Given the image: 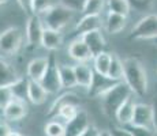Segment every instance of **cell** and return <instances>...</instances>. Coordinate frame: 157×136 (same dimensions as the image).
I'll use <instances>...</instances> for the list:
<instances>
[{"label":"cell","mask_w":157,"mask_h":136,"mask_svg":"<svg viewBox=\"0 0 157 136\" xmlns=\"http://www.w3.org/2000/svg\"><path fill=\"white\" fill-rule=\"evenodd\" d=\"M130 38L132 40H155L157 38V14L142 17L131 29Z\"/></svg>","instance_id":"obj_5"},{"label":"cell","mask_w":157,"mask_h":136,"mask_svg":"<svg viewBox=\"0 0 157 136\" xmlns=\"http://www.w3.org/2000/svg\"><path fill=\"white\" fill-rule=\"evenodd\" d=\"M45 25L38 15H29L28 20H26V27H25V38H26V45L29 48H36L41 45L43 42V35H44Z\"/></svg>","instance_id":"obj_6"},{"label":"cell","mask_w":157,"mask_h":136,"mask_svg":"<svg viewBox=\"0 0 157 136\" xmlns=\"http://www.w3.org/2000/svg\"><path fill=\"white\" fill-rule=\"evenodd\" d=\"M41 84L49 94H56L57 91H60V89H63L59 75V64H57L55 54H49V67L41 80Z\"/></svg>","instance_id":"obj_8"},{"label":"cell","mask_w":157,"mask_h":136,"mask_svg":"<svg viewBox=\"0 0 157 136\" xmlns=\"http://www.w3.org/2000/svg\"><path fill=\"white\" fill-rule=\"evenodd\" d=\"M104 26L101 15H83L74 26V31L78 35H82L85 33L94 31V30H101Z\"/></svg>","instance_id":"obj_12"},{"label":"cell","mask_w":157,"mask_h":136,"mask_svg":"<svg viewBox=\"0 0 157 136\" xmlns=\"http://www.w3.org/2000/svg\"><path fill=\"white\" fill-rule=\"evenodd\" d=\"M124 82L131 89L132 94L144 97L147 93V72L146 67L138 57L128 56L123 59Z\"/></svg>","instance_id":"obj_1"},{"label":"cell","mask_w":157,"mask_h":136,"mask_svg":"<svg viewBox=\"0 0 157 136\" xmlns=\"http://www.w3.org/2000/svg\"><path fill=\"white\" fill-rule=\"evenodd\" d=\"M109 132L112 136H132L127 127H122V125H112L109 128Z\"/></svg>","instance_id":"obj_35"},{"label":"cell","mask_w":157,"mask_h":136,"mask_svg":"<svg viewBox=\"0 0 157 136\" xmlns=\"http://www.w3.org/2000/svg\"><path fill=\"white\" fill-rule=\"evenodd\" d=\"M108 78L113 82H124V65H123V60L116 53H112V61H111Z\"/></svg>","instance_id":"obj_24"},{"label":"cell","mask_w":157,"mask_h":136,"mask_svg":"<svg viewBox=\"0 0 157 136\" xmlns=\"http://www.w3.org/2000/svg\"><path fill=\"white\" fill-rule=\"evenodd\" d=\"M44 134L45 136H66V124L52 120V121L45 124Z\"/></svg>","instance_id":"obj_29"},{"label":"cell","mask_w":157,"mask_h":136,"mask_svg":"<svg viewBox=\"0 0 157 136\" xmlns=\"http://www.w3.org/2000/svg\"><path fill=\"white\" fill-rule=\"evenodd\" d=\"M17 3L21 7V10L25 11L26 14H33V0H17Z\"/></svg>","instance_id":"obj_36"},{"label":"cell","mask_w":157,"mask_h":136,"mask_svg":"<svg viewBox=\"0 0 157 136\" xmlns=\"http://www.w3.org/2000/svg\"><path fill=\"white\" fill-rule=\"evenodd\" d=\"M74 10H71V8L66 7L63 4H55L41 17V19H43L45 27L62 31L63 29H66L74 20Z\"/></svg>","instance_id":"obj_3"},{"label":"cell","mask_w":157,"mask_h":136,"mask_svg":"<svg viewBox=\"0 0 157 136\" xmlns=\"http://www.w3.org/2000/svg\"><path fill=\"white\" fill-rule=\"evenodd\" d=\"M107 0H86L82 7V15H101Z\"/></svg>","instance_id":"obj_26"},{"label":"cell","mask_w":157,"mask_h":136,"mask_svg":"<svg viewBox=\"0 0 157 136\" xmlns=\"http://www.w3.org/2000/svg\"><path fill=\"white\" fill-rule=\"evenodd\" d=\"M29 78H22L21 76L15 83H13L10 86L11 93L14 95V99H18V101H23L28 104L29 101Z\"/></svg>","instance_id":"obj_23"},{"label":"cell","mask_w":157,"mask_h":136,"mask_svg":"<svg viewBox=\"0 0 157 136\" xmlns=\"http://www.w3.org/2000/svg\"><path fill=\"white\" fill-rule=\"evenodd\" d=\"M8 136H25V135H22L21 132H18V131H13Z\"/></svg>","instance_id":"obj_40"},{"label":"cell","mask_w":157,"mask_h":136,"mask_svg":"<svg viewBox=\"0 0 157 136\" xmlns=\"http://www.w3.org/2000/svg\"><path fill=\"white\" fill-rule=\"evenodd\" d=\"M81 38L89 46V49L92 50V53L94 56L98 53L105 52V49H107V41H105L101 30H94V31L85 33V34L81 35Z\"/></svg>","instance_id":"obj_15"},{"label":"cell","mask_w":157,"mask_h":136,"mask_svg":"<svg viewBox=\"0 0 157 136\" xmlns=\"http://www.w3.org/2000/svg\"><path fill=\"white\" fill-rule=\"evenodd\" d=\"M92 125L89 121V114L86 110L81 109L74 120L66 123V136H81Z\"/></svg>","instance_id":"obj_13"},{"label":"cell","mask_w":157,"mask_h":136,"mask_svg":"<svg viewBox=\"0 0 157 136\" xmlns=\"http://www.w3.org/2000/svg\"><path fill=\"white\" fill-rule=\"evenodd\" d=\"M86 0H62L60 2V4L66 6V7L71 8V10H74L75 13L77 11H82V7L83 4H85Z\"/></svg>","instance_id":"obj_34"},{"label":"cell","mask_w":157,"mask_h":136,"mask_svg":"<svg viewBox=\"0 0 157 136\" xmlns=\"http://www.w3.org/2000/svg\"><path fill=\"white\" fill-rule=\"evenodd\" d=\"M77 101V95L74 94V93H71V91H67V93H64V94H62L60 97H57V98L53 101V104L51 105V108H49V110H48V114H57V112H59V109L63 106V105H66V104H70V102H75Z\"/></svg>","instance_id":"obj_27"},{"label":"cell","mask_w":157,"mask_h":136,"mask_svg":"<svg viewBox=\"0 0 157 136\" xmlns=\"http://www.w3.org/2000/svg\"><path fill=\"white\" fill-rule=\"evenodd\" d=\"M81 109L78 108L77 102H70V104H66L63 105L62 108L59 109V112H57L56 116H59L60 119L66 120V123L71 121V120H74L75 117L78 116V113H79Z\"/></svg>","instance_id":"obj_28"},{"label":"cell","mask_w":157,"mask_h":136,"mask_svg":"<svg viewBox=\"0 0 157 136\" xmlns=\"http://www.w3.org/2000/svg\"><path fill=\"white\" fill-rule=\"evenodd\" d=\"M48 67H49V56H40L34 57L33 60H30L28 68H26V74L30 80L41 82L44 78V75L47 74Z\"/></svg>","instance_id":"obj_10"},{"label":"cell","mask_w":157,"mask_h":136,"mask_svg":"<svg viewBox=\"0 0 157 136\" xmlns=\"http://www.w3.org/2000/svg\"><path fill=\"white\" fill-rule=\"evenodd\" d=\"M8 2H10V0H0V3H2V6H6Z\"/></svg>","instance_id":"obj_42"},{"label":"cell","mask_w":157,"mask_h":136,"mask_svg":"<svg viewBox=\"0 0 157 136\" xmlns=\"http://www.w3.org/2000/svg\"><path fill=\"white\" fill-rule=\"evenodd\" d=\"M131 10H135L138 13H146L150 11L155 6L156 0H128Z\"/></svg>","instance_id":"obj_31"},{"label":"cell","mask_w":157,"mask_h":136,"mask_svg":"<svg viewBox=\"0 0 157 136\" xmlns=\"http://www.w3.org/2000/svg\"><path fill=\"white\" fill-rule=\"evenodd\" d=\"M59 75L62 87L66 90H71L77 86V78H75L74 65L70 64H59Z\"/></svg>","instance_id":"obj_21"},{"label":"cell","mask_w":157,"mask_h":136,"mask_svg":"<svg viewBox=\"0 0 157 136\" xmlns=\"http://www.w3.org/2000/svg\"><path fill=\"white\" fill-rule=\"evenodd\" d=\"M98 136H112L109 132V129H102V131H100V134H98Z\"/></svg>","instance_id":"obj_39"},{"label":"cell","mask_w":157,"mask_h":136,"mask_svg":"<svg viewBox=\"0 0 157 136\" xmlns=\"http://www.w3.org/2000/svg\"><path fill=\"white\" fill-rule=\"evenodd\" d=\"M11 101H14V95L11 93L10 86H2L0 87V106L6 108Z\"/></svg>","instance_id":"obj_32"},{"label":"cell","mask_w":157,"mask_h":136,"mask_svg":"<svg viewBox=\"0 0 157 136\" xmlns=\"http://www.w3.org/2000/svg\"><path fill=\"white\" fill-rule=\"evenodd\" d=\"M127 22V17L108 13L107 18L104 20V29L108 34H119L120 31H123L126 29Z\"/></svg>","instance_id":"obj_18"},{"label":"cell","mask_w":157,"mask_h":136,"mask_svg":"<svg viewBox=\"0 0 157 136\" xmlns=\"http://www.w3.org/2000/svg\"><path fill=\"white\" fill-rule=\"evenodd\" d=\"M155 110H156V134H157V101L155 104Z\"/></svg>","instance_id":"obj_41"},{"label":"cell","mask_w":157,"mask_h":136,"mask_svg":"<svg viewBox=\"0 0 157 136\" xmlns=\"http://www.w3.org/2000/svg\"><path fill=\"white\" fill-rule=\"evenodd\" d=\"M23 42V34L21 31L19 27L11 26L7 27L2 31L0 34V50H2V56H14L19 52L22 48Z\"/></svg>","instance_id":"obj_4"},{"label":"cell","mask_w":157,"mask_h":136,"mask_svg":"<svg viewBox=\"0 0 157 136\" xmlns=\"http://www.w3.org/2000/svg\"><path fill=\"white\" fill-rule=\"evenodd\" d=\"M135 105H137V102L134 101V95L130 97L126 102H123V105L117 109L116 114H115V120H116L117 125H122V127L131 125L132 119H134Z\"/></svg>","instance_id":"obj_16"},{"label":"cell","mask_w":157,"mask_h":136,"mask_svg":"<svg viewBox=\"0 0 157 136\" xmlns=\"http://www.w3.org/2000/svg\"><path fill=\"white\" fill-rule=\"evenodd\" d=\"M107 8L108 13L123 15V17H128L130 11H131L128 0H107Z\"/></svg>","instance_id":"obj_25"},{"label":"cell","mask_w":157,"mask_h":136,"mask_svg":"<svg viewBox=\"0 0 157 136\" xmlns=\"http://www.w3.org/2000/svg\"><path fill=\"white\" fill-rule=\"evenodd\" d=\"M98 134H100V129H98L96 125H93V124H92V125H90L81 136H98Z\"/></svg>","instance_id":"obj_37"},{"label":"cell","mask_w":157,"mask_h":136,"mask_svg":"<svg viewBox=\"0 0 157 136\" xmlns=\"http://www.w3.org/2000/svg\"><path fill=\"white\" fill-rule=\"evenodd\" d=\"M0 76H2V86H11L21 78L18 76L17 69H15L14 65L3 57L2 61H0Z\"/></svg>","instance_id":"obj_22"},{"label":"cell","mask_w":157,"mask_h":136,"mask_svg":"<svg viewBox=\"0 0 157 136\" xmlns=\"http://www.w3.org/2000/svg\"><path fill=\"white\" fill-rule=\"evenodd\" d=\"M13 132V129L8 127V124H7V121H2V124H0V136H8Z\"/></svg>","instance_id":"obj_38"},{"label":"cell","mask_w":157,"mask_h":136,"mask_svg":"<svg viewBox=\"0 0 157 136\" xmlns=\"http://www.w3.org/2000/svg\"><path fill=\"white\" fill-rule=\"evenodd\" d=\"M74 69L75 78H77V86L90 90L96 75L93 65H90L89 63H75Z\"/></svg>","instance_id":"obj_11"},{"label":"cell","mask_w":157,"mask_h":136,"mask_svg":"<svg viewBox=\"0 0 157 136\" xmlns=\"http://www.w3.org/2000/svg\"><path fill=\"white\" fill-rule=\"evenodd\" d=\"M127 128L131 132L132 136H157L155 129L144 128V127H135V125H128Z\"/></svg>","instance_id":"obj_33"},{"label":"cell","mask_w":157,"mask_h":136,"mask_svg":"<svg viewBox=\"0 0 157 136\" xmlns=\"http://www.w3.org/2000/svg\"><path fill=\"white\" fill-rule=\"evenodd\" d=\"M2 112L6 121H19L28 114V104L14 99L6 108H3Z\"/></svg>","instance_id":"obj_14"},{"label":"cell","mask_w":157,"mask_h":136,"mask_svg":"<svg viewBox=\"0 0 157 136\" xmlns=\"http://www.w3.org/2000/svg\"><path fill=\"white\" fill-rule=\"evenodd\" d=\"M49 93L45 90V87L41 84V82L30 80L29 82V102L33 105H43L48 98Z\"/></svg>","instance_id":"obj_19"},{"label":"cell","mask_w":157,"mask_h":136,"mask_svg":"<svg viewBox=\"0 0 157 136\" xmlns=\"http://www.w3.org/2000/svg\"><path fill=\"white\" fill-rule=\"evenodd\" d=\"M93 68L94 72L101 76H107L108 78V72H109V67H111V61H112V53L109 52H102L98 53L93 57Z\"/></svg>","instance_id":"obj_20"},{"label":"cell","mask_w":157,"mask_h":136,"mask_svg":"<svg viewBox=\"0 0 157 136\" xmlns=\"http://www.w3.org/2000/svg\"><path fill=\"white\" fill-rule=\"evenodd\" d=\"M67 52H68V56L75 63H89L94 57V54L92 53V50L89 49V46L83 42L81 37H78L77 40L70 42Z\"/></svg>","instance_id":"obj_9"},{"label":"cell","mask_w":157,"mask_h":136,"mask_svg":"<svg viewBox=\"0 0 157 136\" xmlns=\"http://www.w3.org/2000/svg\"><path fill=\"white\" fill-rule=\"evenodd\" d=\"M52 6H55L53 0H33V10H32L33 14L32 15L43 17Z\"/></svg>","instance_id":"obj_30"},{"label":"cell","mask_w":157,"mask_h":136,"mask_svg":"<svg viewBox=\"0 0 157 136\" xmlns=\"http://www.w3.org/2000/svg\"><path fill=\"white\" fill-rule=\"evenodd\" d=\"M131 125L144 127V128L155 129L156 131V110H155V105L145 104V102H138V104L135 105L134 119H132Z\"/></svg>","instance_id":"obj_7"},{"label":"cell","mask_w":157,"mask_h":136,"mask_svg":"<svg viewBox=\"0 0 157 136\" xmlns=\"http://www.w3.org/2000/svg\"><path fill=\"white\" fill-rule=\"evenodd\" d=\"M62 45H63L62 31H57V30L45 27L41 46H43L44 49L49 50V52H55V50H59L60 48H62Z\"/></svg>","instance_id":"obj_17"},{"label":"cell","mask_w":157,"mask_h":136,"mask_svg":"<svg viewBox=\"0 0 157 136\" xmlns=\"http://www.w3.org/2000/svg\"><path fill=\"white\" fill-rule=\"evenodd\" d=\"M131 89L127 86L126 82H116L112 87L107 90L100 98L102 112L107 114L108 117H115L116 110L126 102L130 97H132Z\"/></svg>","instance_id":"obj_2"}]
</instances>
